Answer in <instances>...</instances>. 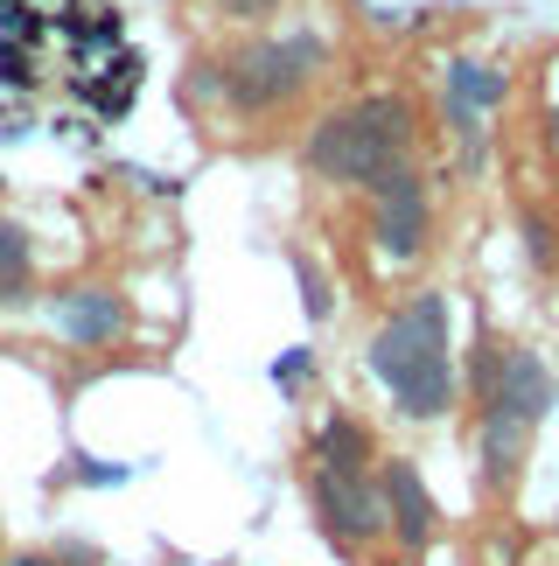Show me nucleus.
Listing matches in <instances>:
<instances>
[{
    "label": "nucleus",
    "mask_w": 559,
    "mask_h": 566,
    "mask_svg": "<svg viewBox=\"0 0 559 566\" xmlns=\"http://www.w3.org/2000/svg\"><path fill=\"white\" fill-rule=\"evenodd\" d=\"M371 378L392 391V406L405 420H441L455 406V350H447V294L420 287L413 301H399L392 315L378 322L371 350Z\"/></svg>",
    "instance_id": "nucleus-1"
},
{
    "label": "nucleus",
    "mask_w": 559,
    "mask_h": 566,
    "mask_svg": "<svg viewBox=\"0 0 559 566\" xmlns=\"http://www.w3.org/2000/svg\"><path fill=\"white\" fill-rule=\"evenodd\" d=\"M273 8H280V0H218V14H231V21H260Z\"/></svg>",
    "instance_id": "nucleus-20"
},
{
    "label": "nucleus",
    "mask_w": 559,
    "mask_h": 566,
    "mask_svg": "<svg viewBox=\"0 0 559 566\" xmlns=\"http://www.w3.org/2000/svg\"><path fill=\"white\" fill-rule=\"evenodd\" d=\"M321 71V42L294 35V42H245L224 56V105L239 113H280L287 98H300Z\"/></svg>",
    "instance_id": "nucleus-3"
},
{
    "label": "nucleus",
    "mask_w": 559,
    "mask_h": 566,
    "mask_svg": "<svg viewBox=\"0 0 559 566\" xmlns=\"http://www.w3.org/2000/svg\"><path fill=\"white\" fill-rule=\"evenodd\" d=\"M371 238L384 259H420L426 238H434V203H426V182L413 176V161L392 168L371 189Z\"/></svg>",
    "instance_id": "nucleus-5"
},
{
    "label": "nucleus",
    "mask_w": 559,
    "mask_h": 566,
    "mask_svg": "<svg viewBox=\"0 0 559 566\" xmlns=\"http://www.w3.org/2000/svg\"><path fill=\"white\" fill-rule=\"evenodd\" d=\"M497 371H504V343L476 329V350H468V399H476V412L497 399Z\"/></svg>",
    "instance_id": "nucleus-13"
},
{
    "label": "nucleus",
    "mask_w": 559,
    "mask_h": 566,
    "mask_svg": "<svg viewBox=\"0 0 559 566\" xmlns=\"http://www.w3.org/2000/svg\"><path fill=\"white\" fill-rule=\"evenodd\" d=\"M287 259H294V280H300V308H308V322H321V315L336 308V294H329V273H321L308 252H287Z\"/></svg>",
    "instance_id": "nucleus-14"
},
{
    "label": "nucleus",
    "mask_w": 559,
    "mask_h": 566,
    "mask_svg": "<svg viewBox=\"0 0 559 566\" xmlns=\"http://www.w3.org/2000/svg\"><path fill=\"white\" fill-rule=\"evenodd\" d=\"M29 231L14 217H0V301H29Z\"/></svg>",
    "instance_id": "nucleus-12"
},
{
    "label": "nucleus",
    "mask_w": 559,
    "mask_h": 566,
    "mask_svg": "<svg viewBox=\"0 0 559 566\" xmlns=\"http://www.w3.org/2000/svg\"><path fill=\"white\" fill-rule=\"evenodd\" d=\"M56 329L71 350H113L134 329V308H126L119 287H71V294H56Z\"/></svg>",
    "instance_id": "nucleus-7"
},
{
    "label": "nucleus",
    "mask_w": 559,
    "mask_h": 566,
    "mask_svg": "<svg viewBox=\"0 0 559 566\" xmlns=\"http://www.w3.org/2000/svg\"><path fill=\"white\" fill-rule=\"evenodd\" d=\"M546 140H552V155H559V105L546 113Z\"/></svg>",
    "instance_id": "nucleus-22"
},
{
    "label": "nucleus",
    "mask_w": 559,
    "mask_h": 566,
    "mask_svg": "<svg viewBox=\"0 0 559 566\" xmlns=\"http://www.w3.org/2000/svg\"><path fill=\"white\" fill-rule=\"evenodd\" d=\"M489 406H504V412H518V420L539 427L546 412L559 406V378H552V364L539 350H504V371H497V399ZM483 406V412H489Z\"/></svg>",
    "instance_id": "nucleus-10"
},
{
    "label": "nucleus",
    "mask_w": 559,
    "mask_h": 566,
    "mask_svg": "<svg viewBox=\"0 0 559 566\" xmlns=\"http://www.w3.org/2000/svg\"><path fill=\"white\" fill-rule=\"evenodd\" d=\"M405 161H413V98L405 92H371L308 126V168L321 182L378 189Z\"/></svg>",
    "instance_id": "nucleus-2"
},
{
    "label": "nucleus",
    "mask_w": 559,
    "mask_h": 566,
    "mask_svg": "<svg viewBox=\"0 0 559 566\" xmlns=\"http://www.w3.org/2000/svg\"><path fill=\"white\" fill-rule=\"evenodd\" d=\"M71 475H77V483H92V490H113V483H126V469H105V462H92V454H77V462H71Z\"/></svg>",
    "instance_id": "nucleus-19"
},
{
    "label": "nucleus",
    "mask_w": 559,
    "mask_h": 566,
    "mask_svg": "<svg viewBox=\"0 0 559 566\" xmlns=\"http://www.w3.org/2000/svg\"><path fill=\"white\" fill-rule=\"evenodd\" d=\"M308 378H315V350H308V343H294L287 357H273V385L280 391H300Z\"/></svg>",
    "instance_id": "nucleus-16"
},
{
    "label": "nucleus",
    "mask_w": 559,
    "mask_h": 566,
    "mask_svg": "<svg viewBox=\"0 0 559 566\" xmlns=\"http://www.w3.org/2000/svg\"><path fill=\"white\" fill-rule=\"evenodd\" d=\"M182 92L189 98H224V63L218 56H197V63H189V77H182Z\"/></svg>",
    "instance_id": "nucleus-17"
},
{
    "label": "nucleus",
    "mask_w": 559,
    "mask_h": 566,
    "mask_svg": "<svg viewBox=\"0 0 559 566\" xmlns=\"http://www.w3.org/2000/svg\"><path fill=\"white\" fill-rule=\"evenodd\" d=\"M308 462L321 475H378V448H371V427L357 420V412H329V420L315 427V448Z\"/></svg>",
    "instance_id": "nucleus-11"
},
{
    "label": "nucleus",
    "mask_w": 559,
    "mask_h": 566,
    "mask_svg": "<svg viewBox=\"0 0 559 566\" xmlns=\"http://www.w3.org/2000/svg\"><path fill=\"white\" fill-rule=\"evenodd\" d=\"M0 84H14V92H29V84H35V63H29V50L0 42Z\"/></svg>",
    "instance_id": "nucleus-18"
},
{
    "label": "nucleus",
    "mask_w": 559,
    "mask_h": 566,
    "mask_svg": "<svg viewBox=\"0 0 559 566\" xmlns=\"http://www.w3.org/2000/svg\"><path fill=\"white\" fill-rule=\"evenodd\" d=\"M518 231H525V259H531V266H559V231H552V217L525 210Z\"/></svg>",
    "instance_id": "nucleus-15"
},
{
    "label": "nucleus",
    "mask_w": 559,
    "mask_h": 566,
    "mask_svg": "<svg viewBox=\"0 0 559 566\" xmlns=\"http://www.w3.org/2000/svg\"><path fill=\"white\" fill-rule=\"evenodd\" d=\"M0 566H56V553H14V559H0Z\"/></svg>",
    "instance_id": "nucleus-21"
},
{
    "label": "nucleus",
    "mask_w": 559,
    "mask_h": 566,
    "mask_svg": "<svg viewBox=\"0 0 559 566\" xmlns=\"http://www.w3.org/2000/svg\"><path fill=\"white\" fill-rule=\"evenodd\" d=\"M378 483H384V517H392V538H399L405 553H426V546H434V532H441V504H434V490H426V475L413 462H384Z\"/></svg>",
    "instance_id": "nucleus-8"
},
{
    "label": "nucleus",
    "mask_w": 559,
    "mask_h": 566,
    "mask_svg": "<svg viewBox=\"0 0 559 566\" xmlns=\"http://www.w3.org/2000/svg\"><path fill=\"white\" fill-rule=\"evenodd\" d=\"M308 496H315V517L329 532V546L342 559H357L363 546L392 538V517H384V483L378 475H308Z\"/></svg>",
    "instance_id": "nucleus-4"
},
{
    "label": "nucleus",
    "mask_w": 559,
    "mask_h": 566,
    "mask_svg": "<svg viewBox=\"0 0 559 566\" xmlns=\"http://www.w3.org/2000/svg\"><path fill=\"white\" fill-rule=\"evenodd\" d=\"M531 433H539V427L518 420V412H504V406L476 412V462H483V490H489V496L518 490L525 454H531Z\"/></svg>",
    "instance_id": "nucleus-9"
},
{
    "label": "nucleus",
    "mask_w": 559,
    "mask_h": 566,
    "mask_svg": "<svg viewBox=\"0 0 559 566\" xmlns=\"http://www.w3.org/2000/svg\"><path fill=\"white\" fill-rule=\"evenodd\" d=\"M510 92V77L497 71V63H476V56H455L447 63V126H455V140H462V168L476 176L483 168V113H497Z\"/></svg>",
    "instance_id": "nucleus-6"
}]
</instances>
